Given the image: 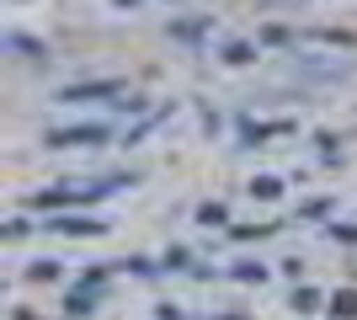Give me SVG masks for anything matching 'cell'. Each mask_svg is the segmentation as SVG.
<instances>
[{
    "mask_svg": "<svg viewBox=\"0 0 357 320\" xmlns=\"http://www.w3.org/2000/svg\"><path fill=\"white\" fill-rule=\"evenodd\" d=\"M102 128H70V134H54V144H102Z\"/></svg>",
    "mask_w": 357,
    "mask_h": 320,
    "instance_id": "cell-1",
    "label": "cell"
},
{
    "mask_svg": "<svg viewBox=\"0 0 357 320\" xmlns=\"http://www.w3.org/2000/svg\"><path fill=\"white\" fill-rule=\"evenodd\" d=\"M118 6H134V0H118Z\"/></svg>",
    "mask_w": 357,
    "mask_h": 320,
    "instance_id": "cell-3",
    "label": "cell"
},
{
    "mask_svg": "<svg viewBox=\"0 0 357 320\" xmlns=\"http://www.w3.org/2000/svg\"><path fill=\"white\" fill-rule=\"evenodd\" d=\"M331 315L352 320V315H357V294H336V299H331Z\"/></svg>",
    "mask_w": 357,
    "mask_h": 320,
    "instance_id": "cell-2",
    "label": "cell"
}]
</instances>
